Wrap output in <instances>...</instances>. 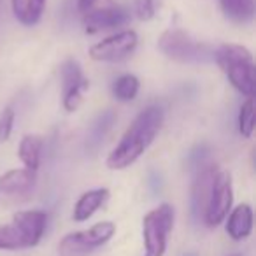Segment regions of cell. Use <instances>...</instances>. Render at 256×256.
Returning <instances> with one entry per match:
<instances>
[{
    "mask_svg": "<svg viewBox=\"0 0 256 256\" xmlns=\"http://www.w3.org/2000/svg\"><path fill=\"white\" fill-rule=\"evenodd\" d=\"M162 124H164V110L158 106H151L140 110L132 124L126 128L118 146L107 156V168L123 170L136 164L156 139Z\"/></svg>",
    "mask_w": 256,
    "mask_h": 256,
    "instance_id": "1",
    "label": "cell"
},
{
    "mask_svg": "<svg viewBox=\"0 0 256 256\" xmlns=\"http://www.w3.org/2000/svg\"><path fill=\"white\" fill-rule=\"evenodd\" d=\"M48 224L44 210H20L9 223L0 226V251H18L36 248Z\"/></svg>",
    "mask_w": 256,
    "mask_h": 256,
    "instance_id": "2",
    "label": "cell"
},
{
    "mask_svg": "<svg viewBox=\"0 0 256 256\" xmlns=\"http://www.w3.org/2000/svg\"><path fill=\"white\" fill-rule=\"evenodd\" d=\"M214 62L220 65L230 84L246 96L254 95V60L248 48L238 44H223L214 50Z\"/></svg>",
    "mask_w": 256,
    "mask_h": 256,
    "instance_id": "3",
    "label": "cell"
},
{
    "mask_svg": "<svg viewBox=\"0 0 256 256\" xmlns=\"http://www.w3.org/2000/svg\"><path fill=\"white\" fill-rule=\"evenodd\" d=\"M158 50L179 64H207L214 60L212 48L182 30H165L158 39Z\"/></svg>",
    "mask_w": 256,
    "mask_h": 256,
    "instance_id": "4",
    "label": "cell"
},
{
    "mask_svg": "<svg viewBox=\"0 0 256 256\" xmlns=\"http://www.w3.org/2000/svg\"><path fill=\"white\" fill-rule=\"evenodd\" d=\"M176 210L170 204H160L142 220L144 256H164L167 251L168 235L174 228Z\"/></svg>",
    "mask_w": 256,
    "mask_h": 256,
    "instance_id": "5",
    "label": "cell"
},
{
    "mask_svg": "<svg viewBox=\"0 0 256 256\" xmlns=\"http://www.w3.org/2000/svg\"><path fill=\"white\" fill-rule=\"evenodd\" d=\"M116 234V224L112 221H100L88 230L72 232L65 235L58 244L60 256H86L95 249L102 248Z\"/></svg>",
    "mask_w": 256,
    "mask_h": 256,
    "instance_id": "6",
    "label": "cell"
},
{
    "mask_svg": "<svg viewBox=\"0 0 256 256\" xmlns=\"http://www.w3.org/2000/svg\"><path fill=\"white\" fill-rule=\"evenodd\" d=\"M234 202V190H232V178L228 172L216 170L207 193L206 206H204V221L209 228H214L226 220Z\"/></svg>",
    "mask_w": 256,
    "mask_h": 256,
    "instance_id": "7",
    "label": "cell"
},
{
    "mask_svg": "<svg viewBox=\"0 0 256 256\" xmlns=\"http://www.w3.org/2000/svg\"><path fill=\"white\" fill-rule=\"evenodd\" d=\"M139 37L134 30H123L90 48V58L95 62H121L136 51Z\"/></svg>",
    "mask_w": 256,
    "mask_h": 256,
    "instance_id": "8",
    "label": "cell"
},
{
    "mask_svg": "<svg viewBox=\"0 0 256 256\" xmlns=\"http://www.w3.org/2000/svg\"><path fill=\"white\" fill-rule=\"evenodd\" d=\"M37 174L28 168H14L0 176V204H18L32 195Z\"/></svg>",
    "mask_w": 256,
    "mask_h": 256,
    "instance_id": "9",
    "label": "cell"
},
{
    "mask_svg": "<svg viewBox=\"0 0 256 256\" xmlns=\"http://www.w3.org/2000/svg\"><path fill=\"white\" fill-rule=\"evenodd\" d=\"M90 81L82 76L81 65L76 60H67L62 65V90H64V107L68 112L78 110L82 102V93L88 90Z\"/></svg>",
    "mask_w": 256,
    "mask_h": 256,
    "instance_id": "10",
    "label": "cell"
},
{
    "mask_svg": "<svg viewBox=\"0 0 256 256\" xmlns=\"http://www.w3.org/2000/svg\"><path fill=\"white\" fill-rule=\"evenodd\" d=\"M128 22H130V12L116 6V8H102L88 11L82 18V26H84L86 34H98L104 30L123 26Z\"/></svg>",
    "mask_w": 256,
    "mask_h": 256,
    "instance_id": "11",
    "label": "cell"
},
{
    "mask_svg": "<svg viewBox=\"0 0 256 256\" xmlns=\"http://www.w3.org/2000/svg\"><path fill=\"white\" fill-rule=\"evenodd\" d=\"M107 200H109V190L107 188L90 190V192L82 193L78 202H76L72 218H74V221H78V223L88 221Z\"/></svg>",
    "mask_w": 256,
    "mask_h": 256,
    "instance_id": "12",
    "label": "cell"
},
{
    "mask_svg": "<svg viewBox=\"0 0 256 256\" xmlns=\"http://www.w3.org/2000/svg\"><path fill=\"white\" fill-rule=\"evenodd\" d=\"M252 232V209L248 204H240L228 212L226 234L234 240H244Z\"/></svg>",
    "mask_w": 256,
    "mask_h": 256,
    "instance_id": "13",
    "label": "cell"
},
{
    "mask_svg": "<svg viewBox=\"0 0 256 256\" xmlns=\"http://www.w3.org/2000/svg\"><path fill=\"white\" fill-rule=\"evenodd\" d=\"M12 14L22 25L34 26L42 18L46 0H11Z\"/></svg>",
    "mask_w": 256,
    "mask_h": 256,
    "instance_id": "14",
    "label": "cell"
},
{
    "mask_svg": "<svg viewBox=\"0 0 256 256\" xmlns=\"http://www.w3.org/2000/svg\"><path fill=\"white\" fill-rule=\"evenodd\" d=\"M40 153H42V137L40 136H25L20 142L18 156L25 168L37 172L40 164Z\"/></svg>",
    "mask_w": 256,
    "mask_h": 256,
    "instance_id": "15",
    "label": "cell"
},
{
    "mask_svg": "<svg viewBox=\"0 0 256 256\" xmlns=\"http://www.w3.org/2000/svg\"><path fill=\"white\" fill-rule=\"evenodd\" d=\"M220 6L224 16L235 23H248L254 18L252 0H220Z\"/></svg>",
    "mask_w": 256,
    "mask_h": 256,
    "instance_id": "16",
    "label": "cell"
},
{
    "mask_svg": "<svg viewBox=\"0 0 256 256\" xmlns=\"http://www.w3.org/2000/svg\"><path fill=\"white\" fill-rule=\"evenodd\" d=\"M140 88V82L136 76L123 74L112 82V95L120 102H132L137 96Z\"/></svg>",
    "mask_w": 256,
    "mask_h": 256,
    "instance_id": "17",
    "label": "cell"
},
{
    "mask_svg": "<svg viewBox=\"0 0 256 256\" xmlns=\"http://www.w3.org/2000/svg\"><path fill=\"white\" fill-rule=\"evenodd\" d=\"M114 121H116V114H114L112 110H106V112H102L98 118H96L95 123H93L92 128H90L88 142H86V146H88L90 150H93V148H96L100 142H102L104 137L107 136V132L112 128Z\"/></svg>",
    "mask_w": 256,
    "mask_h": 256,
    "instance_id": "18",
    "label": "cell"
},
{
    "mask_svg": "<svg viewBox=\"0 0 256 256\" xmlns=\"http://www.w3.org/2000/svg\"><path fill=\"white\" fill-rule=\"evenodd\" d=\"M238 132L242 137L249 139L254 132V98L248 96L238 112Z\"/></svg>",
    "mask_w": 256,
    "mask_h": 256,
    "instance_id": "19",
    "label": "cell"
},
{
    "mask_svg": "<svg viewBox=\"0 0 256 256\" xmlns=\"http://www.w3.org/2000/svg\"><path fill=\"white\" fill-rule=\"evenodd\" d=\"M14 110L12 107H6L2 112H0V142H6L9 140L12 134V126H14Z\"/></svg>",
    "mask_w": 256,
    "mask_h": 256,
    "instance_id": "20",
    "label": "cell"
},
{
    "mask_svg": "<svg viewBox=\"0 0 256 256\" xmlns=\"http://www.w3.org/2000/svg\"><path fill=\"white\" fill-rule=\"evenodd\" d=\"M134 11H136L137 18L148 22L154 16L156 11V6H154V0H136L134 2Z\"/></svg>",
    "mask_w": 256,
    "mask_h": 256,
    "instance_id": "21",
    "label": "cell"
},
{
    "mask_svg": "<svg viewBox=\"0 0 256 256\" xmlns=\"http://www.w3.org/2000/svg\"><path fill=\"white\" fill-rule=\"evenodd\" d=\"M96 2H98V0H78V9H79V12L86 14V12L92 11V9L95 8Z\"/></svg>",
    "mask_w": 256,
    "mask_h": 256,
    "instance_id": "22",
    "label": "cell"
},
{
    "mask_svg": "<svg viewBox=\"0 0 256 256\" xmlns=\"http://www.w3.org/2000/svg\"><path fill=\"white\" fill-rule=\"evenodd\" d=\"M232 256H240V254H232Z\"/></svg>",
    "mask_w": 256,
    "mask_h": 256,
    "instance_id": "23",
    "label": "cell"
}]
</instances>
